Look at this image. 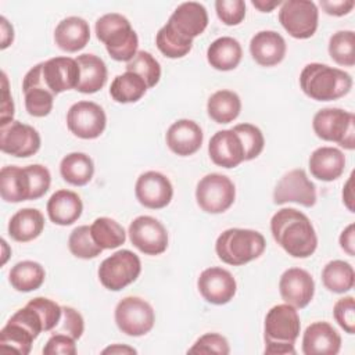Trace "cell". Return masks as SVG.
Masks as SVG:
<instances>
[{
    "mask_svg": "<svg viewBox=\"0 0 355 355\" xmlns=\"http://www.w3.org/2000/svg\"><path fill=\"white\" fill-rule=\"evenodd\" d=\"M333 315L345 333H355V301L352 295L340 298L333 306Z\"/></svg>",
    "mask_w": 355,
    "mask_h": 355,
    "instance_id": "47",
    "label": "cell"
},
{
    "mask_svg": "<svg viewBox=\"0 0 355 355\" xmlns=\"http://www.w3.org/2000/svg\"><path fill=\"white\" fill-rule=\"evenodd\" d=\"M130 243L146 255H159L168 248V232L155 218L141 215L129 225Z\"/></svg>",
    "mask_w": 355,
    "mask_h": 355,
    "instance_id": "12",
    "label": "cell"
},
{
    "mask_svg": "<svg viewBox=\"0 0 355 355\" xmlns=\"http://www.w3.org/2000/svg\"><path fill=\"white\" fill-rule=\"evenodd\" d=\"M79 76L80 69L75 58L54 57L39 62L26 72L22 80V90L40 86L57 96L65 90L76 89Z\"/></svg>",
    "mask_w": 355,
    "mask_h": 355,
    "instance_id": "3",
    "label": "cell"
},
{
    "mask_svg": "<svg viewBox=\"0 0 355 355\" xmlns=\"http://www.w3.org/2000/svg\"><path fill=\"white\" fill-rule=\"evenodd\" d=\"M155 44L158 50L168 58H182L193 47V40L184 39L175 32L168 24H165L155 36Z\"/></svg>",
    "mask_w": 355,
    "mask_h": 355,
    "instance_id": "38",
    "label": "cell"
},
{
    "mask_svg": "<svg viewBox=\"0 0 355 355\" xmlns=\"http://www.w3.org/2000/svg\"><path fill=\"white\" fill-rule=\"evenodd\" d=\"M90 233L97 245L103 250L118 248L126 240V233L122 225H119L115 219L100 216L94 219L90 226Z\"/></svg>",
    "mask_w": 355,
    "mask_h": 355,
    "instance_id": "37",
    "label": "cell"
},
{
    "mask_svg": "<svg viewBox=\"0 0 355 355\" xmlns=\"http://www.w3.org/2000/svg\"><path fill=\"white\" fill-rule=\"evenodd\" d=\"M135 194L137 201L146 208L161 209L171 202L173 187L171 180L164 173L147 171L137 178Z\"/></svg>",
    "mask_w": 355,
    "mask_h": 355,
    "instance_id": "17",
    "label": "cell"
},
{
    "mask_svg": "<svg viewBox=\"0 0 355 355\" xmlns=\"http://www.w3.org/2000/svg\"><path fill=\"white\" fill-rule=\"evenodd\" d=\"M197 287L207 302L223 305L233 300L237 290V283L229 270L219 266H212L200 273Z\"/></svg>",
    "mask_w": 355,
    "mask_h": 355,
    "instance_id": "16",
    "label": "cell"
},
{
    "mask_svg": "<svg viewBox=\"0 0 355 355\" xmlns=\"http://www.w3.org/2000/svg\"><path fill=\"white\" fill-rule=\"evenodd\" d=\"M279 291L286 304L301 309L312 301L315 294V282L311 273L305 269L290 268L280 276Z\"/></svg>",
    "mask_w": 355,
    "mask_h": 355,
    "instance_id": "18",
    "label": "cell"
},
{
    "mask_svg": "<svg viewBox=\"0 0 355 355\" xmlns=\"http://www.w3.org/2000/svg\"><path fill=\"white\" fill-rule=\"evenodd\" d=\"M166 24L184 39L193 40L205 31L208 25V12L202 4L197 1H186L175 8Z\"/></svg>",
    "mask_w": 355,
    "mask_h": 355,
    "instance_id": "19",
    "label": "cell"
},
{
    "mask_svg": "<svg viewBox=\"0 0 355 355\" xmlns=\"http://www.w3.org/2000/svg\"><path fill=\"white\" fill-rule=\"evenodd\" d=\"M320 7L322 10L333 17H343L347 15L352 11L355 7L354 0H320Z\"/></svg>",
    "mask_w": 355,
    "mask_h": 355,
    "instance_id": "52",
    "label": "cell"
},
{
    "mask_svg": "<svg viewBox=\"0 0 355 355\" xmlns=\"http://www.w3.org/2000/svg\"><path fill=\"white\" fill-rule=\"evenodd\" d=\"M229 352H230L229 343L219 333H205L187 351V354H219V355H227Z\"/></svg>",
    "mask_w": 355,
    "mask_h": 355,
    "instance_id": "45",
    "label": "cell"
},
{
    "mask_svg": "<svg viewBox=\"0 0 355 355\" xmlns=\"http://www.w3.org/2000/svg\"><path fill=\"white\" fill-rule=\"evenodd\" d=\"M60 173L67 183L85 186L92 180L94 173L93 159L85 153L67 154L60 162Z\"/></svg>",
    "mask_w": 355,
    "mask_h": 355,
    "instance_id": "33",
    "label": "cell"
},
{
    "mask_svg": "<svg viewBox=\"0 0 355 355\" xmlns=\"http://www.w3.org/2000/svg\"><path fill=\"white\" fill-rule=\"evenodd\" d=\"M25 94V108L29 115L36 118L47 116L53 110L54 94L47 89L35 86L29 89H24Z\"/></svg>",
    "mask_w": 355,
    "mask_h": 355,
    "instance_id": "43",
    "label": "cell"
},
{
    "mask_svg": "<svg viewBox=\"0 0 355 355\" xmlns=\"http://www.w3.org/2000/svg\"><path fill=\"white\" fill-rule=\"evenodd\" d=\"M141 272L140 258L130 250H119L107 257L98 266L100 283L111 291H119L132 284Z\"/></svg>",
    "mask_w": 355,
    "mask_h": 355,
    "instance_id": "7",
    "label": "cell"
},
{
    "mask_svg": "<svg viewBox=\"0 0 355 355\" xmlns=\"http://www.w3.org/2000/svg\"><path fill=\"white\" fill-rule=\"evenodd\" d=\"M279 22L295 39H309L315 35L319 11L311 0H287L280 4Z\"/></svg>",
    "mask_w": 355,
    "mask_h": 355,
    "instance_id": "9",
    "label": "cell"
},
{
    "mask_svg": "<svg viewBox=\"0 0 355 355\" xmlns=\"http://www.w3.org/2000/svg\"><path fill=\"white\" fill-rule=\"evenodd\" d=\"M137 351L133 347L125 345V344H114L101 351V354H136Z\"/></svg>",
    "mask_w": 355,
    "mask_h": 355,
    "instance_id": "57",
    "label": "cell"
},
{
    "mask_svg": "<svg viewBox=\"0 0 355 355\" xmlns=\"http://www.w3.org/2000/svg\"><path fill=\"white\" fill-rule=\"evenodd\" d=\"M60 322L61 324L57 327L55 333L68 334L75 340L82 337L85 330V322L82 315L76 309L71 306H62V319Z\"/></svg>",
    "mask_w": 355,
    "mask_h": 355,
    "instance_id": "49",
    "label": "cell"
},
{
    "mask_svg": "<svg viewBox=\"0 0 355 355\" xmlns=\"http://www.w3.org/2000/svg\"><path fill=\"white\" fill-rule=\"evenodd\" d=\"M322 282L329 291L343 294L354 287L355 272L351 263L334 259L324 265L322 270Z\"/></svg>",
    "mask_w": 355,
    "mask_h": 355,
    "instance_id": "36",
    "label": "cell"
},
{
    "mask_svg": "<svg viewBox=\"0 0 355 355\" xmlns=\"http://www.w3.org/2000/svg\"><path fill=\"white\" fill-rule=\"evenodd\" d=\"M300 87L312 100L333 101L349 93L352 78L343 69L320 62H311L300 73Z\"/></svg>",
    "mask_w": 355,
    "mask_h": 355,
    "instance_id": "2",
    "label": "cell"
},
{
    "mask_svg": "<svg viewBox=\"0 0 355 355\" xmlns=\"http://www.w3.org/2000/svg\"><path fill=\"white\" fill-rule=\"evenodd\" d=\"M273 202L277 205L297 202L311 208L316 204V187L304 169H293L277 182L273 191Z\"/></svg>",
    "mask_w": 355,
    "mask_h": 355,
    "instance_id": "15",
    "label": "cell"
},
{
    "mask_svg": "<svg viewBox=\"0 0 355 355\" xmlns=\"http://www.w3.org/2000/svg\"><path fill=\"white\" fill-rule=\"evenodd\" d=\"M90 40V26L80 17H67L54 29L55 44L67 53L82 50Z\"/></svg>",
    "mask_w": 355,
    "mask_h": 355,
    "instance_id": "24",
    "label": "cell"
},
{
    "mask_svg": "<svg viewBox=\"0 0 355 355\" xmlns=\"http://www.w3.org/2000/svg\"><path fill=\"white\" fill-rule=\"evenodd\" d=\"M211 161L222 168H236L244 161V148L239 135L233 129L216 132L208 144Z\"/></svg>",
    "mask_w": 355,
    "mask_h": 355,
    "instance_id": "20",
    "label": "cell"
},
{
    "mask_svg": "<svg viewBox=\"0 0 355 355\" xmlns=\"http://www.w3.org/2000/svg\"><path fill=\"white\" fill-rule=\"evenodd\" d=\"M1 111H0V125H4L10 121H12L14 116V101L8 92V80L6 76V72L1 73Z\"/></svg>",
    "mask_w": 355,
    "mask_h": 355,
    "instance_id": "51",
    "label": "cell"
},
{
    "mask_svg": "<svg viewBox=\"0 0 355 355\" xmlns=\"http://www.w3.org/2000/svg\"><path fill=\"white\" fill-rule=\"evenodd\" d=\"M96 36L105 44L111 58L115 61H130L139 46L137 33L129 19L118 12H108L96 21Z\"/></svg>",
    "mask_w": 355,
    "mask_h": 355,
    "instance_id": "4",
    "label": "cell"
},
{
    "mask_svg": "<svg viewBox=\"0 0 355 355\" xmlns=\"http://www.w3.org/2000/svg\"><path fill=\"white\" fill-rule=\"evenodd\" d=\"M83 211L80 197L71 190H57L47 201V215L51 222L60 226H69L76 222Z\"/></svg>",
    "mask_w": 355,
    "mask_h": 355,
    "instance_id": "26",
    "label": "cell"
},
{
    "mask_svg": "<svg viewBox=\"0 0 355 355\" xmlns=\"http://www.w3.org/2000/svg\"><path fill=\"white\" fill-rule=\"evenodd\" d=\"M352 182H354V172L349 175L348 180L345 182L344 184V189H343V202L345 204V207L354 212V191H352Z\"/></svg>",
    "mask_w": 355,
    "mask_h": 355,
    "instance_id": "56",
    "label": "cell"
},
{
    "mask_svg": "<svg viewBox=\"0 0 355 355\" xmlns=\"http://www.w3.org/2000/svg\"><path fill=\"white\" fill-rule=\"evenodd\" d=\"M166 146L180 157H189L201 148L204 133L200 125L191 119H178L166 130Z\"/></svg>",
    "mask_w": 355,
    "mask_h": 355,
    "instance_id": "21",
    "label": "cell"
},
{
    "mask_svg": "<svg viewBox=\"0 0 355 355\" xmlns=\"http://www.w3.org/2000/svg\"><path fill=\"white\" fill-rule=\"evenodd\" d=\"M345 169L344 153L336 147H319L309 157V171L322 182L338 179Z\"/></svg>",
    "mask_w": 355,
    "mask_h": 355,
    "instance_id": "25",
    "label": "cell"
},
{
    "mask_svg": "<svg viewBox=\"0 0 355 355\" xmlns=\"http://www.w3.org/2000/svg\"><path fill=\"white\" fill-rule=\"evenodd\" d=\"M104 110L93 101H78L67 112V126L76 137L97 139L105 129Z\"/></svg>",
    "mask_w": 355,
    "mask_h": 355,
    "instance_id": "13",
    "label": "cell"
},
{
    "mask_svg": "<svg viewBox=\"0 0 355 355\" xmlns=\"http://www.w3.org/2000/svg\"><path fill=\"white\" fill-rule=\"evenodd\" d=\"M147 89L143 78L135 72L126 71L114 78L110 86V94L116 103H136L146 94Z\"/></svg>",
    "mask_w": 355,
    "mask_h": 355,
    "instance_id": "35",
    "label": "cell"
},
{
    "mask_svg": "<svg viewBox=\"0 0 355 355\" xmlns=\"http://www.w3.org/2000/svg\"><path fill=\"white\" fill-rule=\"evenodd\" d=\"M40 148L39 132L19 121H10L0 125V150L18 158H26L36 154Z\"/></svg>",
    "mask_w": 355,
    "mask_h": 355,
    "instance_id": "14",
    "label": "cell"
},
{
    "mask_svg": "<svg viewBox=\"0 0 355 355\" xmlns=\"http://www.w3.org/2000/svg\"><path fill=\"white\" fill-rule=\"evenodd\" d=\"M75 338L68 334L54 333L43 347L44 355H75L76 344Z\"/></svg>",
    "mask_w": 355,
    "mask_h": 355,
    "instance_id": "50",
    "label": "cell"
},
{
    "mask_svg": "<svg viewBox=\"0 0 355 355\" xmlns=\"http://www.w3.org/2000/svg\"><path fill=\"white\" fill-rule=\"evenodd\" d=\"M341 348L338 331L327 322L309 324L302 336V352L305 355H337Z\"/></svg>",
    "mask_w": 355,
    "mask_h": 355,
    "instance_id": "22",
    "label": "cell"
},
{
    "mask_svg": "<svg viewBox=\"0 0 355 355\" xmlns=\"http://www.w3.org/2000/svg\"><path fill=\"white\" fill-rule=\"evenodd\" d=\"M329 54L334 62L343 67L355 65V33L354 31H338L329 40Z\"/></svg>",
    "mask_w": 355,
    "mask_h": 355,
    "instance_id": "39",
    "label": "cell"
},
{
    "mask_svg": "<svg viewBox=\"0 0 355 355\" xmlns=\"http://www.w3.org/2000/svg\"><path fill=\"white\" fill-rule=\"evenodd\" d=\"M0 32H1V44H0V47L7 49L14 40V29L4 17H0Z\"/></svg>",
    "mask_w": 355,
    "mask_h": 355,
    "instance_id": "54",
    "label": "cell"
},
{
    "mask_svg": "<svg viewBox=\"0 0 355 355\" xmlns=\"http://www.w3.org/2000/svg\"><path fill=\"white\" fill-rule=\"evenodd\" d=\"M115 323L126 336L147 334L155 323L153 306L140 297H125L115 306Z\"/></svg>",
    "mask_w": 355,
    "mask_h": 355,
    "instance_id": "10",
    "label": "cell"
},
{
    "mask_svg": "<svg viewBox=\"0 0 355 355\" xmlns=\"http://www.w3.org/2000/svg\"><path fill=\"white\" fill-rule=\"evenodd\" d=\"M46 277L44 268L35 261L17 262L8 273V282L17 291L29 293L37 290Z\"/></svg>",
    "mask_w": 355,
    "mask_h": 355,
    "instance_id": "34",
    "label": "cell"
},
{
    "mask_svg": "<svg viewBox=\"0 0 355 355\" xmlns=\"http://www.w3.org/2000/svg\"><path fill=\"white\" fill-rule=\"evenodd\" d=\"M316 136L347 150L355 148V115L341 108L319 110L312 121Z\"/></svg>",
    "mask_w": 355,
    "mask_h": 355,
    "instance_id": "6",
    "label": "cell"
},
{
    "mask_svg": "<svg viewBox=\"0 0 355 355\" xmlns=\"http://www.w3.org/2000/svg\"><path fill=\"white\" fill-rule=\"evenodd\" d=\"M68 248L73 257L80 259L96 258L103 251V248L93 240L90 227L86 225L78 226L71 232L68 239Z\"/></svg>",
    "mask_w": 355,
    "mask_h": 355,
    "instance_id": "40",
    "label": "cell"
},
{
    "mask_svg": "<svg viewBox=\"0 0 355 355\" xmlns=\"http://www.w3.org/2000/svg\"><path fill=\"white\" fill-rule=\"evenodd\" d=\"M1 247H3V259H1V263L4 265L6 263V261H7V258H8V255H7V241L6 240H1Z\"/></svg>",
    "mask_w": 355,
    "mask_h": 355,
    "instance_id": "59",
    "label": "cell"
},
{
    "mask_svg": "<svg viewBox=\"0 0 355 355\" xmlns=\"http://www.w3.org/2000/svg\"><path fill=\"white\" fill-rule=\"evenodd\" d=\"M126 71L137 73L146 82L147 87H154L161 78L159 62L144 50L136 53V55L126 64Z\"/></svg>",
    "mask_w": 355,
    "mask_h": 355,
    "instance_id": "41",
    "label": "cell"
},
{
    "mask_svg": "<svg viewBox=\"0 0 355 355\" xmlns=\"http://www.w3.org/2000/svg\"><path fill=\"white\" fill-rule=\"evenodd\" d=\"M252 6L255 8H258L261 12H270L275 7L280 6L282 1L280 0H272V1H268V0H252L251 1Z\"/></svg>",
    "mask_w": 355,
    "mask_h": 355,
    "instance_id": "58",
    "label": "cell"
},
{
    "mask_svg": "<svg viewBox=\"0 0 355 355\" xmlns=\"http://www.w3.org/2000/svg\"><path fill=\"white\" fill-rule=\"evenodd\" d=\"M286 50V40L275 31H261L250 42V53L254 61L262 67H273L282 62Z\"/></svg>",
    "mask_w": 355,
    "mask_h": 355,
    "instance_id": "23",
    "label": "cell"
},
{
    "mask_svg": "<svg viewBox=\"0 0 355 355\" xmlns=\"http://www.w3.org/2000/svg\"><path fill=\"white\" fill-rule=\"evenodd\" d=\"M80 69L76 90L85 94L98 92L107 82V65L94 54H80L76 58Z\"/></svg>",
    "mask_w": 355,
    "mask_h": 355,
    "instance_id": "30",
    "label": "cell"
},
{
    "mask_svg": "<svg viewBox=\"0 0 355 355\" xmlns=\"http://www.w3.org/2000/svg\"><path fill=\"white\" fill-rule=\"evenodd\" d=\"M239 135L243 148H244V161H251L257 158L265 146V139L261 129L252 123H239L233 128Z\"/></svg>",
    "mask_w": 355,
    "mask_h": 355,
    "instance_id": "42",
    "label": "cell"
},
{
    "mask_svg": "<svg viewBox=\"0 0 355 355\" xmlns=\"http://www.w3.org/2000/svg\"><path fill=\"white\" fill-rule=\"evenodd\" d=\"M241 111V100L237 93L232 90H218L208 98V116L216 123L233 122Z\"/></svg>",
    "mask_w": 355,
    "mask_h": 355,
    "instance_id": "32",
    "label": "cell"
},
{
    "mask_svg": "<svg viewBox=\"0 0 355 355\" xmlns=\"http://www.w3.org/2000/svg\"><path fill=\"white\" fill-rule=\"evenodd\" d=\"M26 305L33 308L39 313L44 331H49L57 327V324L62 318V306H60L53 300H49L44 297H36V298H32Z\"/></svg>",
    "mask_w": 355,
    "mask_h": 355,
    "instance_id": "44",
    "label": "cell"
},
{
    "mask_svg": "<svg viewBox=\"0 0 355 355\" xmlns=\"http://www.w3.org/2000/svg\"><path fill=\"white\" fill-rule=\"evenodd\" d=\"M37 334L25 323L11 316L7 324L0 330V348L28 355Z\"/></svg>",
    "mask_w": 355,
    "mask_h": 355,
    "instance_id": "31",
    "label": "cell"
},
{
    "mask_svg": "<svg viewBox=\"0 0 355 355\" xmlns=\"http://www.w3.org/2000/svg\"><path fill=\"white\" fill-rule=\"evenodd\" d=\"M265 354L268 355H294V344H265Z\"/></svg>",
    "mask_w": 355,
    "mask_h": 355,
    "instance_id": "55",
    "label": "cell"
},
{
    "mask_svg": "<svg viewBox=\"0 0 355 355\" xmlns=\"http://www.w3.org/2000/svg\"><path fill=\"white\" fill-rule=\"evenodd\" d=\"M243 57V49L239 40L230 36L215 39L207 50L208 64L218 71L234 69Z\"/></svg>",
    "mask_w": 355,
    "mask_h": 355,
    "instance_id": "29",
    "label": "cell"
},
{
    "mask_svg": "<svg viewBox=\"0 0 355 355\" xmlns=\"http://www.w3.org/2000/svg\"><path fill=\"white\" fill-rule=\"evenodd\" d=\"M44 229V216L36 208L17 211L8 222V234L12 240L26 243L40 236Z\"/></svg>",
    "mask_w": 355,
    "mask_h": 355,
    "instance_id": "28",
    "label": "cell"
},
{
    "mask_svg": "<svg viewBox=\"0 0 355 355\" xmlns=\"http://www.w3.org/2000/svg\"><path fill=\"white\" fill-rule=\"evenodd\" d=\"M340 247L349 255H355V225L349 223L340 234Z\"/></svg>",
    "mask_w": 355,
    "mask_h": 355,
    "instance_id": "53",
    "label": "cell"
},
{
    "mask_svg": "<svg viewBox=\"0 0 355 355\" xmlns=\"http://www.w3.org/2000/svg\"><path fill=\"white\" fill-rule=\"evenodd\" d=\"M300 330L301 322L297 308L279 304L268 311L263 324L265 344H294Z\"/></svg>",
    "mask_w": 355,
    "mask_h": 355,
    "instance_id": "11",
    "label": "cell"
},
{
    "mask_svg": "<svg viewBox=\"0 0 355 355\" xmlns=\"http://www.w3.org/2000/svg\"><path fill=\"white\" fill-rule=\"evenodd\" d=\"M215 10L218 18L229 26L241 24L245 17V3L243 0H216Z\"/></svg>",
    "mask_w": 355,
    "mask_h": 355,
    "instance_id": "46",
    "label": "cell"
},
{
    "mask_svg": "<svg viewBox=\"0 0 355 355\" xmlns=\"http://www.w3.org/2000/svg\"><path fill=\"white\" fill-rule=\"evenodd\" d=\"M236 198L234 183L225 175L208 173L197 183L196 200L207 214H222L227 211Z\"/></svg>",
    "mask_w": 355,
    "mask_h": 355,
    "instance_id": "8",
    "label": "cell"
},
{
    "mask_svg": "<svg viewBox=\"0 0 355 355\" xmlns=\"http://www.w3.org/2000/svg\"><path fill=\"white\" fill-rule=\"evenodd\" d=\"M31 179V200H37L43 197L50 189L51 175L50 171L40 164H33L25 166Z\"/></svg>",
    "mask_w": 355,
    "mask_h": 355,
    "instance_id": "48",
    "label": "cell"
},
{
    "mask_svg": "<svg viewBox=\"0 0 355 355\" xmlns=\"http://www.w3.org/2000/svg\"><path fill=\"white\" fill-rule=\"evenodd\" d=\"M0 194L7 202L31 200V179L26 168L7 165L0 171Z\"/></svg>",
    "mask_w": 355,
    "mask_h": 355,
    "instance_id": "27",
    "label": "cell"
},
{
    "mask_svg": "<svg viewBox=\"0 0 355 355\" xmlns=\"http://www.w3.org/2000/svg\"><path fill=\"white\" fill-rule=\"evenodd\" d=\"M275 241L294 258H308L318 247V236L309 218L295 208H282L270 219Z\"/></svg>",
    "mask_w": 355,
    "mask_h": 355,
    "instance_id": "1",
    "label": "cell"
},
{
    "mask_svg": "<svg viewBox=\"0 0 355 355\" xmlns=\"http://www.w3.org/2000/svg\"><path fill=\"white\" fill-rule=\"evenodd\" d=\"M265 248V237L252 229H227L218 236L215 243L218 258L233 266H241L259 258Z\"/></svg>",
    "mask_w": 355,
    "mask_h": 355,
    "instance_id": "5",
    "label": "cell"
}]
</instances>
